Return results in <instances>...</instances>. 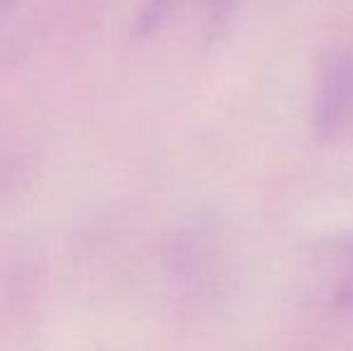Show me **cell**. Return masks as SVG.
Here are the masks:
<instances>
[{"label": "cell", "instance_id": "2", "mask_svg": "<svg viewBox=\"0 0 353 351\" xmlns=\"http://www.w3.org/2000/svg\"><path fill=\"white\" fill-rule=\"evenodd\" d=\"M312 284L334 310L353 308V234L336 236L317 250Z\"/></svg>", "mask_w": 353, "mask_h": 351}, {"label": "cell", "instance_id": "5", "mask_svg": "<svg viewBox=\"0 0 353 351\" xmlns=\"http://www.w3.org/2000/svg\"><path fill=\"white\" fill-rule=\"evenodd\" d=\"M10 5H12V0H0V14H5L10 10Z\"/></svg>", "mask_w": 353, "mask_h": 351}, {"label": "cell", "instance_id": "4", "mask_svg": "<svg viewBox=\"0 0 353 351\" xmlns=\"http://www.w3.org/2000/svg\"><path fill=\"white\" fill-rule=\"evenodd\" d=\"M236 5H238V0H210V17H212V22L214 24H221L223 19H228Z\"/></svg>", "mask_w": 353, "mask_h": 351}, {"label": "cell", "instance_id": "3", "mask_svg": "<svg viewBox=\"0 0 353 351\" xmlns=\"http://www.w3.org/2000/svg\"><path fill=\"white\" fill-rule=\"evenodd\" d=\"M173 5H176V0H147V5H144L140 17H137L135 32L140 34V37H149V34H152L154 29H157L159 24L168 17V12L173 10Z\"/></svg>", "mask_w": 353, "mask_h": 351}, {"label": "cell", "instance_id": "1", "mask_svg": "<svg viewBox=\"0 0 353 351\" xmlns=\"http://www.w3.org/2000/svg\"><path fill=\"white\" fill-rule=\"evenodd\" d=\"M353 121V53L330 61L315 89L312 126L320 137H334Z\"/></svg>", "mask_w": 353, "mask_h": 351}]
</instances>
